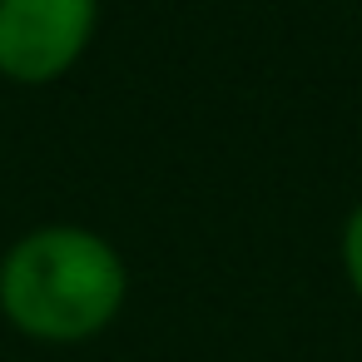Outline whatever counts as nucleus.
I'll use <instances>...</instances> for the list:
<instances>
[{
  "label": "nucleus",
  "instance_id": "1",
  "mask_svg": "<svg viewBox=\"0 0 362 362\" xmlns=\"http://www.w3.org/2000/svg\"><path fill=\"white\" fill-rule=\"evenodd\" d=\"M129 298V268L110 238L80 223H40L0 258V313L35 342L100 337Z\"/></svg>",
  "mask_w": 362,
  "mask_h": 362
},
{
  "label": "nucleus",
  "instance_id": "2",
  "mask_svg": "<svg viewBox=\"0 0 362 362\" xmlns=\"http://www.w3.org/2000/svg\"><path fill=\"white\" fill-rule=\"evenodd\" d=\"M100 25V0H0V80L55 85L80 65Z\"/></svg>",
  "mask_w": 362,
  "mask_h": 362
},
{
  "label": "nucleus",
  "instance_id": "3",
  "mask_svg": "<svg viewBox=\"0 0 362 362\" xmlns=\"http://www.w3.org/2000/svg\"><path fill=\"white\" fill-rule=\"evenodd\" d=\"M342 273H347V288L362 298V204L342 223Z\"/></svg>",
  "mask_w": 362,
  "mask_h": 362
}]
</instances>
